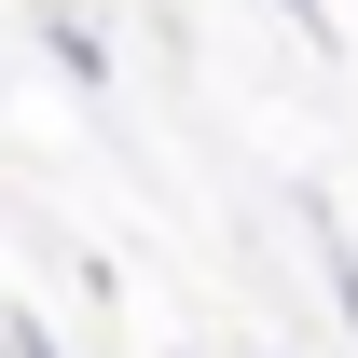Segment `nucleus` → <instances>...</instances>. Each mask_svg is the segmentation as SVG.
I'll list each match as a JSON object with an SVG mask.
<instances>
[{"mask_svg": "<svg viewBox=\"0 0 358 358\" xmlns=\"http://www.w3.org/2000/svg\"><path fill=\"white\" fill-rule=\"evenodd\" d=\"M42 55L69 69V96H110V42H96V14H69V0H42Z\"/></svg>", "mask_w": 358, "mask_h": 358, "instance_id": "1", "label": "nucleus"}, {"mask_svg": "<svg viewBox=\"0 0 358 358\" xmlns=\"http://www.w3.org/2000/svg\"><path fill=\"white\" fill-rule=\"evenodd\" d=\"M0 358H69V345H55V331H42V317H28V303H14V317H0Z\"/></svg>", "mask_w": 358, "mask_h": 358, "instance_id": "2", "label": "nucleus"}, {"mask_svg": "<svg viewBox=\"0 0 358 358\" xmlns=\"http://www.w3.org/2000/svg\"><path fill=\"white\" fill-rule=\"evenodd\" d=\"M275 14H289V42H317V55H331V0H275Z\"/></svg>", "mask_w": 358, "mask_h": 358, "instance_id": "3", "label": "nucleus"}]
</instances>
